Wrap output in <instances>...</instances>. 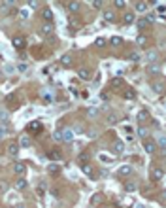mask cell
I'll return each mask as SVG.
<instances>
[{
  "label": "cell",
  "instance_id": "39",
  "mask_svg": "<svg viewBox=\"0 0 166 208\" xmlns=\"http://www.w3.org/2000/svg\"><path fill=\"white\" fill-rule=\"evenodd\" d=\"M138 134H140L142 138H145V136H147V129H145V127H140V129H138Z\"/></svg>",
  "mask_w": 166,
  "mask_h": 208
},
{
  "label": "cell",
  "instance_id": "12",
  "mask_svg": "<svg viewBox=\"0 0 166 208\" xmlns=\"http://www.w3.org/2000/svg\"><path fill=\"white\" fill-rule=\"evenodd\" d=\"M113 152L115 153H123L124 152V142L123 140H115V142H113Z\"/></svg>",
  "mask_w": 166,
  "mask_h": 208
},
{
  "label": "cell",
  "instance_id": "10",
  "mask_svg": "<svg viewBox=\"0 0 166 208\" xmlns=\"http://www.w3.org/2000/svg\"><path fill=\"white\" fill-rule=\"evenodd\" d=\"M47 159L49 161H62V153L57 152V149H51V152L47 153Z\"/></svg>",
  "mask_w": 166,
  "mask_h": 208
},
{
  "label": "cell",
  "instance_id": "6",
  "mask_svg": "<svg viewBox=\"0 0 166 208\" xmlns=\"http://www.w3.org/2000/svg\"><path fill=\"white\" fill-rule=\"evenodd\" d=\"M17 153H19L17 142H9L8 144V155H9V157H17Z\"/></svg>",
  "mask_w": 166,
  "mask_h": 208
},
{
  "label": "cell",
  "instance_id": "7",
  "mask_svg": "<svg viewBox=\"0 0 166 208\" xmlns=\"http://www.w3.org/2000/svg\"><path fill=\"white\" fill-rule=\"evenodd\" d=\"M17 146H19V148H30V136H28V134H21Z\"/></svg>",
  "mask_w": 166,
  "mask_h": 208
},
{
  "label": "cell",
  "instance_id": "43",
  "mask_svg": "<svg viewBox=\"0 0 166 208\" xmlns=\"http://www.w3.org/2000/svg\"><path fill=\"white\" fill-rule=\"evenodd\" d=\"M8 182H0V191H2V193H4V191H8Z\"/></svg>",
  "mask_w": 166,
  "mask_h": 208
},
{
  "label": "cell",
  "instance_id": "18",
  "mask_svg": "<svg viewBox=\"0 0 166 208\" xmlns=\"http://www.w3.org/2000/svg\"><path fill=\"white\" fill-rule=\"evenodd\" d=\"M119 174L121 176H130L132 174V166L130 165H123L121 168H119Z\"/></svg>",
  "mask_w": 166,
  "mask_h": 208
},
{
  "label": "cell",
  "instance_id": "13",
  "mask_svg": "<svg viewBox=\"0 0 166 208\" xmlns=\"http://www.w3.org/2000/svg\"><path fill=\"white\" fill-rule=\"evenodd\" d=\"M136 119H138V123L147 121V119H149V112H147V110H140V112H138V116H136Z\"/></svg>",
  "mask_w": 166,
  "mask_h": 208
},
{
  "label": "cell",
  "instance_id": "41",
  "mask_svg": "<svg viewBox=\"0 0 166 208\" xmlns=\"http://www.w3.org/2000/svg\"><path fill=\"white\" fill-rule=\"evenodd\" d=\"M53 138L57 140V142H62V134H60V131H55V133H53Z\"/></svg>",
  "mask_w": 166,
  "mask_h": 208
},
{
  "label": "cell",
  "instance_id": "23",
  "mask_svg": "<svg viewBox=\"0 0 166 208\" xmlns=\"http://www.w3.org/2000/svg\"><path fill=\"white\" fill-rule=\"evenodd\" d=\"M110 44L113 45V48H119V45L123 44V38H121V36H111V38H110Z\"/></svg>",
  "mask_w": 166,
  "mask_h": 208
},
{
  "label": "cell",
  "instance_id": "52",
  "mask_svg": "<svg viewBox=\"0 0 166 208\" xmlns=\"http://www.w3.org/2000/svg\"><path fill=\"white\" fill-rule=\"evenodd\" d=\"M15 208H27V206H25V204H17V206H15Z\"/></svg>",
  "mask_w": 166,
  "mask_h": 208
},
{
  "label": "cell",
  "instance_id": "40",
  "mask_svg": "<svg viewBox=\"0 0 166 208\" xmlns=\"http://www.w3.org/2000/svg\"><path fill=\"white\" fill-rule=\"evenodd\" d=\"M100 201H102V195H95V197L91 199V204H98Z\"/></svg>",
  "mask_w": 166,
  "mask_h": 208
},
{
  "label": "cell",
  "instance_id": "42",
  "mask_svg": "<svg viewBox=\"0 0 166 208\" xmlns=\"http://www.w3.org/2000/svg\"><path fill=\"white\" fill-rule=\"evenodd\" d=\"M19 17H21V19H27V17H28V10H21V12H19Z\"/></svg>",
  "mask_w": 166,
  "mask_h": 208
},
{
  "label": "cell",
  "instance_id": "25",
  "mask_svg": "<svg viewBox=\"0 0 166 208\" xmlns=\"http://www.w3.org/2000/svg\"><path fill=\"white\" fill-rule=\"evenodd\" d=\"M123 85H124V81L123 80H119V78H115V80H111V87H113V89H123Z\"/></svg>",
  "mask_w": 166,
  "mask_h": 208
},
{
  "label": "cell",
  "instance_id": "30",
  "mask_svg": "<svg viewBox=\"0 0 166 208\" xmlns=\"http://www.w3.org/2000/svg\"><path fill=\"white\" fill-rule=\"evenodd\" d=\"M9 133V125H8V121H2L0 123V134H8Z\"/></svg>",
  "mask_w": 166,
  "mask_h": 208
},
{
  "label": "cell",
  "instance_id": "37",
  "mask_svg": "<svg viewBox=\"0 0 166 208\" xmlns=\"http://www.w3.org/2000/svg\"><path fill=\"white\" fill-rule=\"evenodd\" d=\"M2 121H8V112L6 110H0V123Z\"/></svg>",
  "mask_w": 166,
  "mask_h": 208
},
{
  "label": "cell",
  "instance_id": "31",
  "mask_svg": "<svg viewBox=\"0 0 166 208\" xmlns=\"http://www.w3.org/2000/svg\"><path fill=\"white\" fill-rule=\"evenodd\" d=\"M145 59H147L149 62H155V61H157V59H159V55H157V51H149V53H147V57H145Z\"/></svg>",
  "mask_w": 166,
  "mask_h": 208
},
{
  "label": "cell",
  "instance_id": "38",
  "mask_svg": "<svg viewBox=\"0 0 166 208\" xmlns=\"http://www.w3.org/2000/svg\"><path fill=\"white\" fill-rule=\"evenodd\" d=\"M136 27H138V29H145V27H147V21H145V19H140L138 23H136Z\"/></svg>",
  "mask_w": 166,
  "mask_h": 208
},
{
  "label": "cell",
  "instance_id": "15",
  "mask_svg": "<svg viewBox=\"0 0 166 208\" xmlns=\"http://www.w3.org/2000/svg\"><path fill=\"white\" fill-rule=\"evenodd\" d=\"M77 76H79L81 80H91V70L89 68H79L77 70Z\"/></svg>",
  "mask_w": 166,
  "mask_h": 208
},
{
  "label": "cell",
  "instance_id": "22",
  "mask_svg": "<svg viewBox=\"0 0 166 208\" xmlns=\"http://www.w3.org/2000/svg\"><path fill=\"white\" fill-rule=\"evenodd\" d=\"M136 189H138V185L134 184V182H127V184H124V191H127V193H134Z\"/></svg>",
  "mask_w": 166,
  "mask_h": 208
},
{
  "label": "cell",
  "instance_id": "53",
  "mask_svg": "<svg viewBox=\"0 0 166 208\" xmlns=\"http://www.w3.org/2000/svg\"><path fill=\"white\" fill-rule=\"evenodd\" d=\"M0 80H2V72H0Z\"/></svg>",
  "mask_w": 166,
  "mask_h": 208
},
{
  "label": "cell",
  "instance_id": "28",
  "mask_svg": "<svg viewBox=\"0 0 166 208\" xmlns=\"http://www.w3.org/2000/svg\"><path fill=\"white\" fill-rule=\"evenodd\" d=\"M104 19L111 23V21H115V13H113L111 10H106V12H104Z\"/></svg>",
  "mask_w": 166,
  "mask_h": 208
},
{
  "label": "cell",
  "instance_id": "2",
  "mask_svg": "<svg viewBox=\"0 0 166 208\" xmlns=\"http://www.w3.org/2000/svg\"><path fill=\"white\" fill-rule=\"evenodd\" d=\"M143 149L147 153H155V152H157V142H155V140H145V142H143Z\"/></svg>",
  "mask_w": 166,
  "mask_h": 208
},
{
  "label": "cell",
  "instance_id": "21",
  "mask_svg": "<svg viewBox=\"0 0 166 208\" xmlns=\"http://www.w3.org/2000/svg\"><path fill=\"white\" fill-rule=\"evenodd\" d=\"M47 172H51V174H59V172H60V166L57 165V163H49V165H47Z\"/></svg>",
  "mask_w": 166,
  "mask_h": 208
},
{
  "label": "cell",
  "instance_id": "4",
  "mask_svg": "<svg viewBox=\"0 0 166 208\" xmlns=\"http://www.w3.org/2000/svg\"><path fill=\"white\" fill-rule=\"evenodd\" d=\"M13 172L19 174V176H23L25 172H27V166H25V163H21V161H15V163H13Z\"/></svg>",
  "mask_w": 166,
  "mask_h": 208
},
{
  "label": "cell",
  "instance_id": "26",
  "mask_svg": "<svg viewBox=\"0 0 166 208\" xmlns=\"http://www.w3.org/2000/svg\"><path fill=\"white\" fill-rule=\"evenodd\" d=\"M153 91L157 93V95H160V93L164 91V83H162V81H157V83H153Z\"/></svg>",
  "mask_w": 166,
  "mask_h": 208
},
{
  "label": "cell",
  "instance_id": "32",
  "mask_svg": "<svg viewBox=\"0 0 166 208\" xmlns=\"http://www.w3.org/2000/svg\"><path fill=\"white\" fill-rule=\"evenodd\" d=\"M128 59L130 61H140L142 55H140V51H130V53H128Z\"/></svg>",
  "mask_w": 166,
  "mask_h": 208
},
{
  "label": "cell",
  "instance_id": "8",
  "mask_svg": "<svg viewBox=\"0 0 166 208\" xmlns=\"http://www.w3.org/2000/svg\"><path fill=\"white\" fill-rule=\"evenodd\" d=\"M59 62H60L62 66H70L72 62H74V57H72L70 53H64V55L60 57V61H59Z\"/></svg>",
  "mask_w": 166,
  "mask_h": 208
},
{
  "label": "cell",
  "instance_id": "9",
  "mask_svg": "<svg viewBox=\"0 0 166 208\" xmlns=\"http://www.w3.org/2000/svg\"><path fill=\"white\" fill-rule=\"evenodd\" d=\"M40 34H44V36H49V34H53V25H51V23H45V25H42V29H40Z\"/></svg>",
  "mask_w": 166,
  "mask_h": 208
},
{
  "label": "cell",
  "instance_id": "51",
  "mask_svg": "<svg viewBox=\"0 0 166 208\" xmlns=\"http://www.w3.org/2000/svg\"><path fill=\"white\" fill-rule=\"evenodd\" d=\"M132 208H145V206H143V204H134Z\"/></svg>",
  "mask_w": 166,
  "mask_h": 208
},
{
  "label": "cell",
  "instance_id": "36",
  "mask_svg": "<svg viewBox=\"0 0 166 208\" xmlns=\"http://www.w3.org/2000/svg\"><path fill=\"white\" fill-rule=\"evenodd\" d=\"M77 159L81 161V165H83V163H87V159H89V153H85V152H83V153H79V157H77Z\"/></svg>",
  "mask_w": 166,
  "mask_h": 208
},
{
  "label": "cell",
  "instance_id": "35",
  "mask_svg": "<svg viewBox=\"0 0 166 208\" xmlns=\"http://www.w3.org/2000/svg\"><path fill=\"white\" fill-rule=\"evenodd\" d=\"M87 116H89V117L98 116V108H87Z\"/></svg>",
  "mask_w": 166,
  "mask_h": 208
},
{
  "label": "cell",
  "instance_id": "11",
  "mask_svg": "<svg viewBox=\"0 0 166 208\" xmlns=\"http://www.w3.org/2000/svg\"><path fill=\"white\" fill-rule=\"evenodd\" d=\"M42 19H44V21H47V23H49V21L53 19V12H51L49 8H42Z\"/></svg>",
  "mask_w": 166,
  "mask_h": 208
},
{
  "label": "cell",
  "instance_id": "46",
  "mask_svg": "<svg viewBox=\"0 0 166 208\" xmlns=\"http://www.w3.org/2000/svg\"><path fill=\"white\" fill-rule=\"evenodd\" d=\"M108 123H110V125L117 123V116H110V117H108Z\"/></svg>",
  "mask_w": 166,
  "mask_h": 208
},
{
  "label": "cell",
  "instance_id": "48",
  "mask_svg": "<svg viewBox=\"0 0 166 208\" xmlns=\"http://www.w3.org/2000/svg\"><path fill=\"white\" fill-rule=\"evenodd\" d=\"M145 21H147V23H155V13H149V15H147V19H145Z\"/></svg>",
  "mask_w": 166,
  "mask_h": 208
},
{
  "label": "cell",
  "instance_id": "1",
  "mask_svg": "<svg viewBox=\"0 0 166 208\" xmlns=\"http://www.w3.org/2000/svg\"><path fill=\"white\" fill-rule=\"evenodd\" d=\"M123 23L124 25H134L136 23V15H134V12H124L123 13Z\"/></svg>",
  "mask_w": 166,
  "mask_h": 208
},
{
  "label": "cell",
  "instance_id": "5",
  "mask_svg": "<svg viewBox=\"0 0 166 208\" xmlns=\"http://www.w3.org/2000/svg\"><path fill=\"white\" fill-rule=\"evenodd\" d=\"M60 134H62V142H72L74 140V131L72 129H62Z\"/></svg>",
  "mask_w": 166,
  "mask_h": 208
},
{
  "label": "cell",
  "instance_id": "14",
  "mask_svg": "<svg viewBox=\"0 0 166 208\" xmlns=\"http://www.w3.org/2000/svg\"><path fill=\"white\" fill-rule=\"evenodd\" d=\"M13 48H17V49L25 48V38H23V36H15V38H13Z\"/></svg>",
  "mask_w": 166,
  "mask_h": 208
},
{
  "label": "cell",
  "instance_id": "20",
  "mask_svg": "<svg viewBox=\"0 0 166 208\" xmlns=\"http://www.w3.org/2000/svg\"><path fill=\"white\" fill-rule=\"evenodd\" d=\"M28 131H30V133H40V131H42V123H40V121L30 123V125H28Z\"/></svg>",
  "mask_w": 166,
  "mask_h": 208
},
{
  "label": "cell",
  "instance_id": "17",
  "mask_svg": "<svg viewBox=\"0 0 166 208\" xmlns=\"http://www.w3.org/2000/svg\"><path fill=\"white\" fill-rule=\"evenodd\" d=\"M27 180H25V178H19L17 182H15V189H17V191H23V189H27Z\"/></svg>",
  "mask_w": 166,
  "mask_h": 208
},
{
  "label": "cell",
  "instance_id": "50",
  "mask_svg": "<svg viewBox=\"0 0 166 208\" xmlns=\"http://www.w3.org/2000/svg\"><path fill=\"white\" fill-rule=\"evenodd\" d=\"M159 146H160V148H164V136L159 138Z\"/></svg>",
  "mask_w": 166,
  "mask_h": 208
},
{
  "label": "cell",
  "instance_id": "49",
  "mask_svg": "<svg viewBox=\"0 0 166 208\" xmlns=\"http://www.w3.org/2000/svg\"><path fill=\"white\" fill-rule=\"evenodd\" d=\"M44 102H51V95H49V93H45V95H44Z\"/></svg>",
  "mask_w": 166,
  "mask_h": 208
},
{
  "label": "cell",
  "instance_id": "29",
  "mask_svg": "<svg viewBox=\"0 0 166 208\" xmlns=\"http://www.w3.org/2000/svg\"><path fill=\"white\" fill-rule=\"evenodd\" d=\"M147 40H149V38H147L145 34H140L138 38H136V44H138V45H147Z\"/></svg>",
  "mask_w": 166,
  "mask_h": 208
},
{
  "label": "cell",
  "instance_id": "16",
  "mask_svg": "<svg viewBox=\"0 0 166 208\" xmlns=\"http://www.w3.org/2000/svg\"><path fill=\"white\" fill-rule=\"evenodd\" d=\"M123 98H127V100H134V98H136V91H134V89H124L123 91Z\"/></svg>",
  "mask_w": 166,
  "mask_h": 208
},
{
  "label": "cell",
  "instance_id": "24",
  "mask_svg": "<svg viewBox=\"0 0 166 208\" xmlns=\"http://www.w3.org/2000/svg\"><path fill=\"white\" fill-rule=\"evenodd\" d=\"M136 10H138V13H145L147 12V2H142V0L136 2Z\"/></svg>",
  "mask_w": 166,
  "mask_h": 208
},
{
  "label": "cell",
  "instance_id": "47",
  "mask_svg": "<svg viewBox=\"0 0 166 208\" xmlns=\"http://www.w3.org/2000/svg\"><path fill=\"white\" fill-rule=\"evenodd\" d=\"M91 6L92 8H102V2L100 0H95V2H91Z\"/></svg>",
  "mask_w": 166,
  "mask_h": 208
},
{
  "label": "cell",
  "instance_id": "33",
  "mask_svg": "<svg viewBox=\"0 0 166 208\" xmlns=\"http://www.w3.org/2000/svg\"><path fill=\"white\" fill-rule=\"evenodd\" d=\"M106 44H108L106 38H96V40H95V48H104Z\"/></svg>",
  "mask_w": 166,
  "mask_h": 208
},
{
  "label": "cell",
  "instance_id": "34",
  "mask_svg": "<svg viewBox=\"0 0 166 208\" xmlns=\"http://www.w3.org/2000/svg\"><path fill=\"white\" fill-rule=\"evenodd\" d=\"M113 4H115V8H119V10H124V8H127V0H115Z\"/></svg>",
  "mask_w": 166,
  "mask_h": 208
},
{
  "label": "cell",
  "instance_id": "27",
  "mask_svg": "<svg viewBox=\"0 0 166 208\" xmlns=\"http://www.w3.org/2000/svg\"><path fill=\"white\" fill-rule=\"evenodd\" d=\"M81 170L85 174H89V176H92V172H95V170H92V165H89V163H83L81 165Z\"/></svg>",
  "mask_w": 166,
  "mask_h": 208
},
{
  "label": "cell",
  "instance_id": "44",
  "mask_svg": "<svg viewBox=\"0 0 166 208\" xmlns=\"http://www.w3.org/2000/svg\"><path fill=\"white\" fill-rule=\"evenodd\" d=\"M28 6L36 10V8H40V2H38V0H30V2H28Z\"/></svg>",
  "mask_w": 166,
  "mask_h": 208
},
{
  "label": "cell",
  "instance_id": "45",
  "mask_svg": "<svg viewBox=\"0 0 166 208\" xmlns=\"http://www.w3.org/2000/svg\"><path fill=\"white\" fill-rule=\"evenodd\" d=\"M27 68H28V66L25 64V62H21V64H17V70H19V72H27Z\"/></svg>",
  "mask_w": 166,
  "mask_h": 208
},
{
  "label": "cell",
  "instance_id": "3",
  "mask_svg": "<svg viewBox=\"0 0 166 208\" xmlns=\"http://www.w3.org/2000/svg\"><path fill=\"white\" fill-rule=\"evenodd\" d=\"M151 178L155 182H160L164 178V170L162 168H159V166H155V168H151Z\"/></svg>",
  "mask_w": 166,
  "mask_h": 208
},
{
  "label": "cell",
  "instance_id": "19",
  "mask_svg": "<svg viewBox=\"0 0 166 208\" xmlns=\"http://www.w3.org/2000/svg\"><path fill=\"white\" fill-rule=\"evenodd\" d=\"M79 6H81V4H79V2H76V0H72V2H68V4H66V8H68L72 13H76L77 10H79Z\"/></svg>",
  "mask_w": 166,
  "mask_h": 208
}]
</instances>
